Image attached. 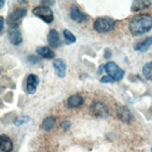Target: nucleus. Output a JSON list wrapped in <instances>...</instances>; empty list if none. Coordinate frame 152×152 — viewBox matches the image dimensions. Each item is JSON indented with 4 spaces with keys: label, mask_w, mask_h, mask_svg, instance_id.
Returning <instances> with one entry per match:
<instances>
[{
    "label": "nucleus",
    "mask_w": 152,
    "mask_h": 152,
    "mask_svg": "<svg viewBox=\"0 0 152 152\" xmlns=\"http://www.w3.org/2000/svg\"><path fill=\"white\" fill-rule=\"evenodd\" d=\"M8 37L10 43L13 45L17 46L22 43V35L18 27H10L8 31Z\"/></svg>",
    "instance_id": "1a4fd4ad"
},
{
    "label": "nucleus",
    "mask_w": 152,
    "mask_h": 152,
    "mask_svg": "<svg viewBox=\"0 0 152 152\" xmlns=\"http://www.w3.org/2000/svg\"><path fill=\"white\" fill-rule=\"evenodd\" d=\"M27 61L30 63V64H38V63H39V57H37V56H34V55H29L28 56V58H27Z\"/></svg>",
    "instance_id": "4be33fe9"
},
{
    "label": "nucleus",
    "mask_w": 152,
    "mask_h": 152,
    "mask_svg": "<svg viewBox=\"0 0 152 152\" xmlns=\"http://www.w3.org/2000/svg\"><path fill=\"white\" fill-rule=\"evenodd\" d=\"M104 69V65H101L100 66V68H99V72H98V74L100 75V74H102V70Z\"/></svg>",
    "instance_id": "bb28decb"
},
{
    "label": "nucleus",
    "mask_w": 152,
    "mask_h": 152,
    "mask_svg": "<svg viewBox=\"0 0 152 152\" xmlns=\"http://www.w3.org/2000/svg\"><path fill=\"white\" fill-rule=\"evenodd\" d=\"M116 21L110 17H99L94 22V29L99 33H107L113 30Z\"/></svg>",
    "instance_id": "f03ea898"
},
{
    "label": "nucleus",
    "mask_w": 152,
    "mask_h": 152,
    "mask_svg": "<svg viewBox=\"0 0 152 152\" xmlns=\"http://www.w3.org/2000/svg\"><path fill=\"white\" fill-rule=\"evenodd\" d=\"M151 152H152V148H151Z\"/></svg>",
    "instance_id": "c85d7f7f"
},
{
    "label": "nucleus",
    "mask_w": 152,
    "mask_h": 152,
    "mask_svg": "<svg viewBox=\"0 0 152 152\" xmlns=\"http://www.w3.org/2000/svg\"><path fill=\"white\" fill-rule=\"evenodd\" d=\"M143 75L148 80H152V62H148L144 65Z\"/></svg>",
    "instance_id": "6ab92c4d"
},
{
    "label": "nucleus",
    "mask_w": 152,
    "mask_h": 152,
    "mask_svg": "<svg viewBox=\"0 0 152 152\" xmlns=\"http://www.w3.org/2000/svg\"><path fill=\"white\" fill-rule=\"evenodd\" d=\"M53 66L56 70V74L60 78H63L66 76V68H67V66H66V64L62 59H56L54 63H53Z\"/></svg>",
    "instance_id": "9d476101"
},
{
    "label": "nucleus",
    "mask_w": 152,
    "mask_h": 152,
    "mask_svg": "<svg viewBox=\"0 0 152 152\" xmlns=\"http://www.w3.org/2000/svg\"><path fill=\"white\" fill-rule=\"evenodd\" d=\"M47 39H48V43L51 46L52 48H58L60 47L61 45V41L60 38H59L58 33L56 29H52L50 30L49 34L47 36Z\"/></svg>",
    "instance_id": "9b49d317"
},
{
    "label": "nucleus",
    "mask_w": 152,
    "mask_h": 152,
    "mask_svg": "<svg viewBox=\"0 0 152 152\" xmlns=\"http://www.w3.org/2000/svg\"><path fill=\"white\" fill-rule=\"evenodd\" d=\"M28 121H29V118H28L27 116H24V117H22V118H18V120H16L14 123H15V125L19 126V125H22V124H24V122Z\"/></svg>",
    "instance_id": "412c9836"
},
{
    "label": "nucleus",
    "mask_w": 152,
    "mask_h": 152,
    "mask_svg": "<svg viewBox=\"0 0 152 152\" xmlns=\"http://www.w3.org/2000/svg\"><path fill=\"white\" fill-rule=\"evenodd\" d=\"M0 22H1V32H2L3 28H4V18L2 16L0 17Z\"/></svg>",
    "instance_id": "a878e982"
},
{
    "label": "nucleus",
    "mask_w": 152,
    "mask_h": 152,
    "mask_svg": "<svg viewBox=\"0 0 152 152\" xmlns=\"http://www.w3.org/2000/svg\"><path fill=\"white\" fill-rule=\"evenodd\" d=\"M4 3H5V1H1V8H2V7H3Z\"/></svg>",
    "instance_id": "cd10ccee"
},
{
    "label": "nucleus",
    "mask_w": 152,
    "mask_h": 152,
    "mask_svg": "<svg viewBox=\"0 0 152 152\" xmlns=\"http://www.w3.org/2000/svg\"><path fill=\"white\" fill-rule=\"evenodd\" d=\"M111 55H112V52L109 49H106L104 50V58L105 59H109L111 57Z\"/></svg>",
    "instance_id": "393cba45"
},
{
    "label": "nucleus",
    "mask_w": 152,
    "mask_h": 152,
    "mask_svg": "<svg viewBox=\"0 0 152 152\" xmlns=\"http://www.w3.org/2000/svg\"><path fill=\"white\" fill-rule=\"evenodd\" d=\"M129 28L133 36H141L152 28V17L148 14H139L130 20Z\"/></svg>",
    "instance_id": "f257e3e1"
},
{
    "label": "nucleus",
    "mask_w": 152,
    "mask_h": 152,
    "mask_svg": "<svg viewBox=\"0 0 152 152\" xmlns=\"http://www.w3.org/2000/svg\"><path fill=\"white\" fill-rule=\"evenodd\" d=\"M33 14L38 18L42 19L46 23H51L54 21V13L50 8L45 6H39L33 10Z\"/></svg>",
    "instance_id": "20e7f679"
},
{
    "label": "nucleus",
    "mask_w": 152,
    "mask_h": 152,
    "mask_svg": "<svg viewBox=\"0 0 152 152\" xmlns=\"http://www.w3.org/2000/svg\"><path fill=\"white\" fill-rule=\"evenodd\" d=\"M89 112L94 117H106L109 113V110L108 107L105 104L100 101H95L91 104L89 107Z\"/></svg>",
    "instance_id": "423d86ee"
},
{
    "label": "nucleus",
    "mask_w": 152,
    "mask_h": 152,
    "mask_svg": "<svg viewBox=\"0 0 152 152\" xmlns=\"http://www.w3.org/2000/svg\"><path fill=\"white\" fill-rule=\"evenodd\" d=\"M104 70L115 81H120L124 77L125 72L114 62H109L104 65Z\"/></svg>",
    "instance_id": "7ed1b4c3"
},
{
    "label": "nucleus",
    "mask_w": 152,
    "mask_h": 152,
    "mask_svg": "<svg viewBox=\"0 0 152 152\" xmlns=\"http://www.w3.org/2000/svg\"><path fill=\"white\" fill-rule=\"evenodd\" d=\"M70 18L72 21H74L76 23H84L88 20V16L85 14V12H83L80 9L77 7H72L70 10Z\"/></svg>",
    "instance_id": "6e6552de"
},
{
    "label": "nucleus",
    "mask_w": 152,
    "mask_h": 152,
    "mask_svg": "<svg viewBox=\"0 0 152 152\" xmlns=\"http://www.w3.org/2000/svg\"><path fill=\"white\" fill-rule=\"evenodd\" d=\"M63 35H64V37L66 39V41H67L68 44H70V43H75L76 42V37L75 36L72 34V33L68 30V29H65L63 31Z\"/></svg>",
    "instance_id": "aec40b11"
},
{
    "label": "nucleus",
    "mask_w": 152,
    "mask_h": 152,
    "mask_svg": "<svg viewBox=\"0 0 152 152\" xmlns=\"http://www.w3.org/2000/svg\"><path fill=\"white\" fill-rule=\"evenodd\" d=\"M150 46H152V37H148L147 38H145L143 41L135 44L134 50L139 51H146Z\"/></svg>",
    "instance_id": "2eb2a0df"
},
{
    "label": "nucleus",
    "mask_w": 152,
    "mask_h": 152,
    "mask_svg": "<svg viewBox=\"0 0 152 152\" xmlns=\"http://www.w3.org/2000/svg\"><path fill=\"white\" fill-rule=\"evenodd\" d=\"M84 103V99L81 95L79 94H74L71 95L68 99V107L70 108H77L79 107H81Z\"/></svg>",
    "instance_id": "4468645a"
},
{
    "label": "nucleus",
    "mask_w": 152,
    "mask_h": 152,
    "mask_svg": "<svg viewBox=\"0 0 152 152\" xmlns=\"http://www.w3.org/2000/svg\"><path fill=\"white\" fill-rule=\"evenodd\" d=\"M101 82L102 83H114L115 80L112 77H110L109 76H105L101 78Z\"/></svg>",
    "instance_id": "5701e85b"
},
{
    "label": "nucleus",
    "mask_w": 152,
    "mask_h": 152,
    "mask_svg": "<svg viewBox=\"0 0 152 152\" xmlns=\"http://www.w3.org/2000/svg\"><path fill=\"white\" fill-rule=\"evenodd\" d=\"M36 52L39 55L42 56L45 59H53L55 57V53L54 51H53L49 47H46V46H44V47H39L36 50Z\"/></svg>",
    "instance_id": "dca6fc26"
},
{
    "label": "nucleus",
    "mask_w": 152,
    "mask_h": 152,
    "mask_svg": "<svg viewBox=\"0 0 152 152\" xmlns=\"http://www.w3.org/2000/svg\"><path fill=\"white\" fill-rule=\"evenodd\" d=\"M39 83V78L35 74H30L26 79V91L29 94H34Z\"/></svg>",
    "instance_id": "0eeeda50"
},
{
    "label": "nucleus",
    "mask_w": 152,
    "mask_h": 152,
    "mask_svg": "<svg viewBox=\"0 0 152 152\" xmlns=\"http://www.w3.org/2000/svg\"><path fill=\"white\" fill-rule=\"evenodd\" d=\"M117 116L120 120L124 122H130L133 120V114L130 113V111L127 107H119L117 108Z\"/></svg>",
    "instance_id": "ddd939ff"
},
{
    "label": "nucleus",
    "mask_w": 152,
    "mask_h": 152,
    "mask_svg": "<svg viewBox=\"0 0 152 152\" xmlns=\"http://www.w3.org/2000/svg\"><path fill=\"white\" fill-rule=\"evenodd\" d=\"M13 148L12 141L8 135L2 134L0 137V150L1 152H11Z\"/></svg>",
    "instance_id": "f8f14e48"
},
{
    "label": "nucleus",
    "mask_w": 152,
    "mask_h": 152,
    "mask_svg": "<svg viewBox=\"0 0 152 152\" xmlns=\"http://www.w3.org/2000/svg\"><path fill=\"white\" fill-rule=\"evenodd\" d=\"M150 1H143V0H141V1H134L133 5H131V11L136 12L139 10H146L150 6Z\"/></svg>",
    "instance_id": "f3484780"
},
{
    "label": "nucleus",
    "mask_w": 152,
    "mask_h": 152,
    "mask_svg": "<svg viewBox=\"0 0 152 152\" xmlns=\"http://www.w3.org/2000/svg\"><path fill=\"white\" fill-rule=\"evenodd\" d=\"M70 125H71V123H70V121H62V123H61V127H62L65 131H67V130L70 129Z\"/></svg>",
    "instance_id": "b1692460"
},
{
    "label": "nucleus",
    "mask_w": 152,
    "mask_h": 152,
    "mask_svg": "<svg viewBox=\"0 0 152 152\" xmlns=\"http://www.w3.org/2000/svg\"><path fill=\"white\" fill-rule=\"evenodd\" d=\"M56 122V118L54 117H47V118L43 120L42 127L45 131H51L53 128L55 127Z\"/></svg>",
    "instance_id": "a211bd4d"
},
{
    "label": "nucleus",
    "mask_w": 152,
    "mask_h": 152,
    "mask_svg": "<svg viewBox=\"0 0 152 152\" xmlns=\"http://www.w3.org/2000/svg\"><path fill=\"white\" fill-rule=\"evenodd\" d=\"M26 15V10L24 8L16 9L14 11L9 15L7 23L10 25V27H18L19 23H21L22 19Z\"/></svg>",
    "instance_id": "39448f33"
}]
</instances>
